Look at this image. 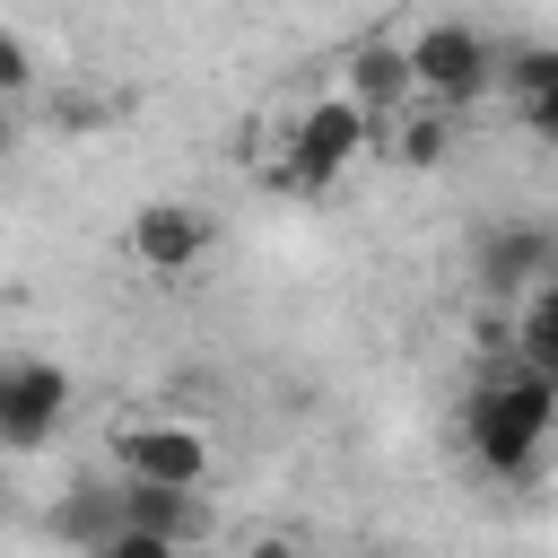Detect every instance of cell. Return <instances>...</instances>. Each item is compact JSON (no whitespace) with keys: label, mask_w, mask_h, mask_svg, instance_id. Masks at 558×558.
<instances>
[{"label":"cell","mask_w":558,"mask_h":558,"mask_svg":"<svg viewBox=\"0 0 558 558\" xmlns=\"http://www.w3.org/2000/svg\"><path fill=\"white\" fill-rule=\"evenodd\" d=\"M549 427H558V375H541L523 357L497 366L488 384H471V401H462V445L488 480H532Z\"/></svg>","instance_id":"obj_1"},{"label":"cell","mask_w":558,"mask_h":558,"mask_svg":"<svg viewBox=\"0 0 558 558\" xmlns=\"http://www.w3.org/2000/svg\"><path fill=\"white\" fill-rule=\"evenodd\" d=\"M401 61H410V96H427V105H445V113H462V105H480V96L497 87V44H488L480 26H462V17L418 26V35L401 44Z\"/></svg>","instance_id":"obj_2"},{"label":"cell","mask_w":558,"mask_h":558,"mask_svg":"<svg viewBox=\"0 0 558 558\" xmlns=\"http://www.w3.org/2000/svg\"><path fill=\"white\" fill-rule=\"evenodd\" d=\"M366 105L357 96H323V105H305L296 113V131H288V148H279V166H270V183L279 192H331L349 166H357V148H366Z\"/></svg>","instance_id":"obj_3"},{"label":"cell","mask_w":558,"mask_h":558,"mask_svg":"<svg viewBox=\"0 0 558 558\" xmlns=\"http://www.w3.org/2000/svg\"><path fill=\"white\" fill-rule=\"evenodd\" d=\"M78 384L52 366V357H0V453H35L61 436Z\"/></svg>","instance_id":"obj_4"},{"label":"cell","mask_w":558,"mask_h":558,"mask_svg":"<svg viewBox=\"0 0 558 558\" xmlns=\"http://www.w3.org/2000/svg\"><path fill=\"white\" fill-rule=\"evenodd\" d=\"M209 244H218V227H209L192 201H148V209H131V227H122V253H131L140 270H157V279H183L192 262H209Z\"/></svg>","instance_id":"obj_5"},{"label":"cell","mask_w":558,"mask_h":558,"mask_svg":"<svg viewBox=\"0 0 558 558\" xmlns=\"http://www.w3.org/2000/svg\"><path fill=\"white\" fill-rule=\"evenodd\" d=\"M122 480H166V488H201L209 480V436H192L183 418H140L113 436Z\"/></svg>","instance_id":"obj_6"},{"label":"cell","mask_w":558,"mask_h":558,"mask_svg":"<svg viewBox=\"0 0 558 558\" xmlns=\"http://www.w3.org/2000/svg\"><path fill=\"white\" fill-rule=\"evenodd\" d=\"M480 288H488V305H506V296H523L541 270H558V253H549V227H532V218H497L488 235H480Z\"/></svg>","instance_id":"obj_7"},{"label":"cell","mask_w":558,"mask_h":558,"mask_svg":"<svg viewBox=\"0 0 558 558\" xmlns=\"http://www.w3.org/2000/svg\"><path fill=\"white\" fill-rule=\"evenodd\" d=\"M122 523L157 532L166 549L209 541V506H201V488H166V480H122Z\"/></svg>","instance_id":"obj_8"},{"label":"cell","mask_w":558,"mask_h":558,"mask_svg":"<svg viewBox=\"0 0 558 558\" xmlns=\"http://www.w3.org/2000/svg\"><path fill=\"white\" fill-rule=\"evenodd\" d=\"M506 349H514L523 366L558 375V270H541V279L514 296V331H506Z\"/></svg>","instance_id":"obj_9"},{"label":"cell","mask_w":558,"mask_h":558,"mask_svg":"<svg viewBox=\"0 0 558 558\" xmlns=\"http://www.w3.org/2000/svg\"><path fill=\"white\" fill-rule=\"evenodd\" d=\"M497 78L514 87V105H523L532 131L558 122V52H549V44H514V52H497Z\"/></svg>","instance_id":"obj_10"},{"label":"cell","mask_w":558,"mask_h":558,"mask_svg":"<svg viewBox=\"0 0 558 558\" xmlns=\"http://www.w3.org/2000/svg\"><path fill=\"white\" fill-rule=\"evenodd\" d=\"M113 523H122V488H70V497L52 506V541H70V549H87V558H105Z\"/></svg>","instance_id":"obj_11"},{"label":"cell","mask_w":558,"mask_h":558,"mask_svg":"<svg viewBox=\"0 0 558 558\" xmlns=\"http://www.w3.org/2000/svg\"><path fill=\"white\" fill-rule=\"evenodd\" d=\"M349 96H357L366 113L401 105V96H410V61H401V44H384V35L357 44V52H349Z\"/></svg>","instance_id":"obj_12"},{"label":"cell","mask_w":558,"mask_h":558,"mask_svg":"<svg viewBox=\"0 0 558 558\" xmlns=\"http://www.w3.org/2000/svg\"><path fill=\"white\" fill-rule=\"evenodd\" d=\"M445 148H453V113L436 105V113H410L401 131H392V157L401 166H445Z\"/></svg>","instance_id":"obj_13"},{"label":"cell","mask_w":558,"mask_h":558,"mask_svg":"<svg viewBox=\"0 0 558 558\" xmlns=\"http://www.w3.org/2000/svg\"><path fill=\"white\" fill-rule=\"evenodd\" d=\"M26 87H35V44H26V35H17V26H0V96H9V105H17V96H26Z\"/></svg>","instance_id":"obj_14"},{"label":"cell","mask_w":558,"mask_h":558,"mask_svg":"<svg viewBox=\"0 0 558 558\" xmlns=\"http://www.w3.org/2000/svg\"><path fill=\"white\" fill-rule=\"evenodd\" d=\"M9 157H17V105L0 96V166H9Z\"/></svg>","instance_id":"obj_15"}]
</instances>
